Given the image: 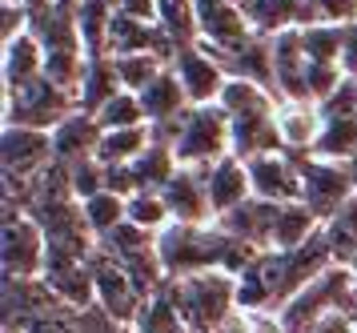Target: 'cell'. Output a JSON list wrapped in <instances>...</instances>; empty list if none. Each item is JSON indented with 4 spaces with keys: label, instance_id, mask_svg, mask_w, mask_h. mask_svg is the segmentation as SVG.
Returning <instances> with one entry per match:
<instances>
[{
    "label": "cell",
    "instance_id": "obj_2",
    "mask_svg": "<svg viewBox=\"0 0 357 333\" xmlns=\"http://www.w3.org/2000/svg\"><path fill=\"white\" fill-rule=\"evenodd\" d=\"M165 293L181 309L189 333H225V325L241 313L237 309V273H225V269L173 277L165 286Z\"/></svg>",
    "mask_w": 357,
    "mask_h": 333
},
{
    "label": "cell",
    "instance_id": "obj_22",
    "mask_svg": "<svg viewBox=\"0 0 357 333\" xmlns=\"http://www.w3.org/2000/svg\"><path fill=\"white\" fill-rule=\"evenodd\" d=\"M121 93V80H116V68H113V57H93L89 68H84V80L77 89V105L84 112H97L109 96Z\"/></svg>",
    "mask_w": 357,
    "mask_h": 333
},
{
    "label": "cell",
    "instance_id": "obj_21",
    "mask_svg": "<svg viewBox=\"0 0 357 333\" xmlns=\"http://www.w3.org/2000/svg\"><path fill=\"white\" fill-rule=\"evenodd\" d=\"M149 145H153V128H149V125L113 128V133H100L97 161H100V165H132Z\"/></svg>",
    "mask_w": 357,
    "mask_h": 333
},
{
    "label": "cell",
    "instance_id": "obj_14",
    "mask_svg": "<svg viewBox=\"0 0 357 333\" xmlns=\"http://www.w3.org/2000/svg\"><path fill=\"white\" fill-rule=\"evenodd\" d=\"M165 205L177 225H213V205L205 189V169H177L173 181L161 189Z\"/></svg>",
    "mask_w": 357,
    "mask_h": 333
},
{
    "label": "cell",
    "instance_id": "obj_16",
    "mask_svg": "<svg viewBox=\"0 0 357 333\" xmlns=\"http://www.w3.org/2000/svg\"><path fill=\"white\" fill-rule=\"evenodd\" d=\"M237 4H241L253 36H261V40H273L281 32H293V29H305L309 24L305 0H237Z\"/></svg>",
    "mask_w": 357,
    "mask_h": 333
},
{
    "label": "cell",
    "instance_id": "obj_34",
    "mask_svg": "<svg viewBox=\"0 0 357 333\" xmlns=\"http://www.w3.org/2000/svg\"><path fill=\"white\" fill-rule=\"evenodd\" d=\"M20 4H24L29 13H36V8H45V4H52V0H20Z\"/></svg>",
    "mask_w": 357,
    "mask_h": 333
},
{
    "label": "cell",
    "instance_id": "obj_3",
    "mask_svg": "<svg viewBox=\"0 0 357 333\" xmlns=\"http://www.w3.org/2000/svg\"><path fill=\"white\" fill-rule=\"evenodd\" d=\"M173 157L181 169H209L217 161L233 153V133H229V117L221 105H193L181 117L177 133L169 137Z\"/></svg>",
    "mask_w": 357,
    "mask_h": 333
},
{
    "label": "cell",
    "instance_id": "obj_18",
    "mask_svg": "<svg viewBox=\"0 0 357 333\" xmlns=\"http://www.w3.org/2000/svg\"><path fill=\"white\" fill-rule=\"evenodd\" d=\"M97 145H100V125L97 117L84 109H77L73 117H65L52 128V149H56L61 165H77V161L97 157Z\"/></svg>",
    "mask_w": 357,
    "mask_h": 333
},
{
    "label": "cell",
    "instance_id": "obj_29",
    "mask_svg": "<svg viewBox=\"0 0 357 333\" xmlns=\"http://www.w3.org/2000/svg\"><path fill=\"white\" fill-rule=\"evenodd\" d=\"M20 333H81V309L56 302L52 309H45L40 318H33Z\"/></svg>",
    "mask_w": 357,
    "mask_h": 333
},
{
    "label": "cell",
    "instance_id": "obj_4",
    "mask_svg": "<svg viewBox=\"0 0 357 333\" xmlns=\"http://www.w3.org/2000/svg\"><path fill=\"white\" fill-rule=\"evenodd\" d=\"M81 109L77 105V93L56 84V80L45 73L36 77L33 84H24L17 93H4V125H20V128H40V133H52L65 117Z\"/></svg>",
    "mask_w": 357,
    "mask_h": 333
},
{
    "label": "cell",
    "instance_id": "obj_35",
    "mask_svg": "<svg viewBox=\"0 0 357 333\" xmlns=\"http://www.w3.org/2000/svg\"><path fill=\"white\" fill-rule=\"evenodd\" d=\"M341 265H349V269L357 273V245H354V249H349V257H345V261H341Z\"/></svg>",
    "mask_w": 357,
    "mask_h": 333
},
{
    "label": "cell",
    "instance_id": "obj_33",
    "mask_svg": "<svg viewBox=\"0 0 357 333\" xmlns=\"http://www.w3.org/2000/svg\"><path fill=\"white\" fill-rule=\"evenodd\" d=\"M341 77L357 80V24L341 29Z\"/></svg>",
    "mask_w": 357,
    "mask_h": 333
},
{
    "label": "cell",
    "instance_id": "obj_36",
    "mask_svg": "<svg viewBox=\"0 0 357 333\" xmlns=\"http://www.w3.org/2000/svg\"><path fill=\"white\" fill-rule=\"evenodd\" d=\"M305 4H309V0H305Z\"/></svg>",
    "mask_w": 357,
    "mask_h": 333
},
{
    "label": "cell",
    "instance_id": "obj_7",
    "mask_svg": "<svg viewBox=\"0 0 357 333\" xmlns=\"http://www.w3.org/2000/svg\"><path fill=\"white\" fill-rule=\"evenodd\" d=\"M309 157L354 165L357 161V84L345 80L337 93L321 105V133Z\"/></svg>",
    "mask_w": 357,
    "mask_h": 333
},
{
    "label": "cell",
    "instance_id": "obj_6",
    "mask_svg": "<svg viewBox=\"0 0 357 333\" xmlns=\"http://www.w3.org/2000/svg\"><path fill=\"white\" fill-rule=\"evenodd\" d=\"M193 13H197V40L209 48L213 57H221V64L233 61L237 52H245L257 40L237 0H193Z\"/></svg>",
    "mask_w": 357,
    "mask_h": 333
},
{
    "label": "cell",
    "instance_id": "obj_26",
    "mask_svg": "<svg viewBox=\"0 0 357 333\" xmlns=\"http://www.w3.org/2000/svg\"><path fill=\"white\" fill-rule=\"evenodd\" d=\"M132 333H189V325L181 318V309L173 305V297L161 289L141 305V313L132 321Z\"/></svg>",
    "mask_w": 357,
    "mask_h": 333
},
{
    "label": "cell",
    "instance_id": "obj_17",
    "mask_svg": "<svg viewBox=\"0 0 357 333\" xmlns=\"http://www.w3.org/2000/svg\"><path fill=\"white\" fill-rule=\"evenodd\" d=\"M277 133H281V149L309 157L317 133H321V105L313 101H281L277 105Z\"/></svg>",
    "mask_w": 357,
    "mask_h": 333
},
{
    "label": "cell",
    "instance_id": "obj_25",
    "mask_svg": "<svg viewBox=\"0 0 357 333\" xmlns=\"http://www.w3.org/2000/svg\"><path fill=\"white\" fill-rule=\"evenodd\" d=\"M125 217H129V225L145 229V233H165L173 225V213H169V205L157 189H137L132 197H125Z\"/></svg>",
    "mask_w": 357,
    "mask_h": 333
},
{
    "label": "cell",
    "instance_id": "obj_10",
    "mask_svg": "<svg viewBox=\"0 0 357 333\" xmlns=\"http://www.w3.org/2000/svg\"><path fill=\"white\" fill-rule=\"evenodd\" d=\"M89 269H93V293H97V305L105 309V313H113L121 325H132L137 321V313H141V305H145V297H141V289L132 286V277L125 273V265L116 261L109 249H93V257H89Z\"/></svg>",
    "mask_w": 357,
    "mask_h": 333
},
{
    "label": "cell",
    "instance_id": "obj_15",
    "mask_svg": "<svg viewBox=\"0 0 357 333\" xmlns=\"http://www.w3.org/2000/svg\"><path fill=\"white\" fill-rule=\"evenodd\" d=\"M205 189H209V205H213V221H221L225 213H233L237 205H245L253 197L249 185V165L241 157L229 153L225 161H217L205 169Z\"/></svg>",
    "mask_w": 357,
    "mask_h": 333
},
{
    "label": "cell",
    "instance_id": "obj_1",
    "mask_svg": "<svg viewBox=\"0 0 357 333\" xmlns=\"http://www.w3.org/2000/svg\"><path fill=\"white\" fill-rule=\"evenodd\" d=\"M277 105L281 101L257 80H245V77L229 80L225 96H221V109H225L229 133H233V157L253 161L261 153H277L281 149Z\"/></svg>",
    "mask_w": 357,
    "mask_h": 333
},
{
    "label": "cell",
    "instance_id": "obj_30",
    "mask_svg": "<svg viewBox=\"0 0 357 333\" xmlns=\"http://www.w3.org/2000/svg\"><path fill=\"white\" fill-rule=\"evenodd\" d=\"M309 24H357V0H309Z\"/></svg>",
    "mask_w": 357,
    "mask_h": 333
},
{
    "label": "cell",
    "instance_id": "obj_23",
    "mask_svg": "<svg viewBox=\"0 0 357 333\" xmlns=\"http://www.w3.org/2000/svg\"><path fill=\"white\" fill-rule=\"evenodd\" d=\"M81 213H84V225L93 229V237H109L113 229H121V225L129 221L125 217V197L113 189H100L93 193V197H84L81 201Z\"/></svg>",
    "mask_w": 357,
    "mask_h": 333
},
{
    "label": "cell",
    "instance_id": "obj_24",
    "mask_svg": "<svg viewBox=\"0 0 357 333\" xmlns=\"http://www.w3.org/2000/svg\"><path fill=\"white\" fill-rule=\"evenodd\" d=\"M113 68H116L121 89L141 96L149 84H153V80L169 68V61H165V57H157V52H129V57H113Z\"/></svg>",
    "mask_w": 357,
    "mask_h": 333
},
{
    "label": "cell",
    "instance_id": "obj_20",
    "mask_svg": "<svg viewBox=\"0 0 357 333\" xmlns=\"http://www.w3.org/2000/svg\"><path fill=\"white\" fill-rule=\"evenodd\" d=\"M129 169H132L137 189H157V193H161L165 185L173 181V173H177L181 165H177V157H173V145H165V141H157V137H153V145H149L137 161H132Z\"/></svg>",
    "mask_w": 357,
    "mask_h": 333
},
{
    "label": "cell",
    "instance_id": "obj_31",
    "mask_svg": "<svg viewBox=\"0 0 357 333\" xmlns=\"http://www.w3.org/2000/svg\"><path fill=\"white\" fill-rule=\"evenodd\" d=\"M305 333H357V309H349V305L329 309V313H321Z\"/></svg>",
    "mask_w": 357,
    "mask_h": 333
},
{
    "label": "cell",
    "instance_id": "obj_9",
    "mask_svg": "<svg viewBox=\"0 0 357 333\" xmlns=\"http://www.w3.org/2000/svg\"><path fill=\"white\" fill-rule=\"evenodd\" d=\"M169 68L177 73L181 89H185V96H189V105H221L229 80H233L229 68L221 64V57H213L201 40L177 48V57H173Z\"/></svg>",
    "mask_w": 357,
    "mask_h": 333
},
{
    "label": "cell",
    "instance_id": "obj_27",
    "mask_svg": "<svg viewBox=\"0 0 357 333\" xmlns=\"http://www.w3.org/2000/svg\"><path fill=\"white\" fill-rule=\"evenodd\" d=\"M97 125H100V133H113V128H137V125H149V117H145V105H141V96L137 93H121L116 96H109L105 105H100L97 112Z\"/></svg>",
    "mask_w": 357,
    "mask_h": 333
},
{
    "label": "cell",
    "instance_id": "obj_28",
    "mask_svg": "<svg viewBox=\"0 0 357 333\" xmlns=\"http://www.w3.org/2000/svg\"><path fill=\"white\" fill-rule=\"evenodd\" d=\"M321 229H325V237H329V245H333V257L345 261L349 249L357 245V193L337 209V217H329Z\"/></svg>",
    "mask_w": 357,
    "mask_h": 333
},
{
    "label": "cell",
    "instance_id": "obj_5",
    "mask_svg": "<svg viewBox=\"0 0 357 333\" xmlns=\"http://www.w3.org/2000/svg\"><path fill=\"white\" fill-rule=\"evenodd\" d=\"M49 269V233L29 209L8 201L4 209V277H45Z\"/></svg>",
    "mask_w": 357,
    "mask_h": 333
},
{
    "label": "cell",
    "instance_id": "obj_19",
    "mask_svg": "<svg viewBox=\"0 0 357 333\" xmlns=\"http://www.w3.org/2000/svg\"><path fill=\"white\" fill-rule=\"evenodd\" d=\"M36 77H45V48L33 32H20L4 45V93H17Z\"/></svg>",
    "mask_w": 357,
    "mask_h": 333
},
{
    "label": "cell",
    "instance_id": "obj_12",
    "mask_svg": "<svg viewBox=\"0 0 357 333\" xmlns=\"http://www.w3.org/2000/svg\"><path fill=\"white\" fill-rule=\"evenodd\" d=\"M301 161L297 153H261V157L245 161L249 165V185H253V197L261 201H273V205H293L301 201V189H305V173H301Z\"/></svg>",
    "mask_w": 357,
    "mask_h": 333
},
{
    "label": "cell",
    "instance_id": "obj_32",
    "mask_svg": "<svg viewBox=\"0 0 357 333\" xmlns=\"http://www.w3.org/2000/svg\"><path fill=\"white\" fill-rule=\"evenodd\" d=\"M113 8L121 16H132V20L157 24V16H161V0H113Z\"/></svg>",
    "mask_w": 357,
    "mask_h": 333
},
{
    "label": "cell",
    "instance_id": "obj_13",
    "mask_svg": "<svg viewBox=\"0 0 357 333\" xmlns=\"http://www.w3.org/2000/svg\"><path fill=\"white\" fill-rule=\"evenodd\" d=\"M269 52H273L277 96L281 101H313V93H309V57H305V45H301V29L273 36L269 40Z\"/></svg>",
    "mask_w": 357,
    "mask_h": 333
},
{
    "label": "cell",
    "instance_id": "obj_8",
    "mask_svg": "<svg viewBox=\"0 0 357 333\" xmlns=\"http://www.w3.org/2000/svg\"><path fill=\"white\" fill-rule=\"evenodd\" d=\"M4 181L8 189L29 193L56 165V149H52V133H40V128H20V125H4Z\"/></svg>",
    "mask_w": 357,
    "mask_h": 333
},
{
    "label": "cell",
    "instance_id": "obj_11",
    "mask_svg": "<svg viewBox=\"0 0 357 333\" xmlns=\"http://www.w3.org/2000/svg\"><path fill=\"white\" fill-rule=\"evenodd\" d=\"M301 173H305L301 205L313 209V217H317L321 225L329 221V217H337V209L357 193L354 169H349V165H337V161L305 157V161H301Z\"/></svg>",
    "mask_w": 357,
    "mask_h": 333
}]
</instances>
